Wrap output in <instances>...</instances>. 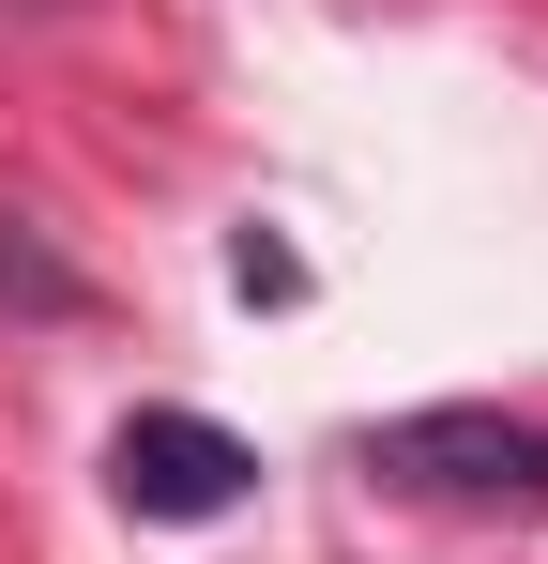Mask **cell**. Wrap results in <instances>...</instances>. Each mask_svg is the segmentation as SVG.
<instances>
[{
	"mask_svg": "<svg viewBox=\"0 0 548 564\" xmlns=\"http://www.w3.org/2000/svg\"><path fill=\"white\" fill-rule=\"evenodd\" d=\"M107 488H122L138 519H229V503L260 488V443L213 427V412H138V427L107 443Z\"/></svg>",
	"mask_w": 548,
	"mask_h": 564,
	"instance_id": "obj_2",
	"label": "cell"
},
{
	"mask_svg": "<svg viewBox=\"0 0 548 564\" xmlns=\"http://www.w3.org/2000/svg\"><path fill=\"white\" fill-rule=\"evenodd\" d=\"M365 473L381 488H427V503H487V519H548V412L442 397V412L365 427Z\"/></svg>",
	"mask_w": 548,
	"mask_h": 564,
	"instance_id": "obj_1",
	"label": "cell"
},
{
	"mask_svg": "<svg viewBox=\"0 0 548 564\" xmlns=\"http://www.w3.org/2000/svg\"><path fill=\"white\" fill-rule=\"evenodd\" d=\"M0 305H31V321H77V275L31 245V214H0Z\"/></svg>",
	"mask_w": 548,
	"mask_h": 564,
	"instance_id": "obj_3",
	"label": "cell"
}]
</instances>
